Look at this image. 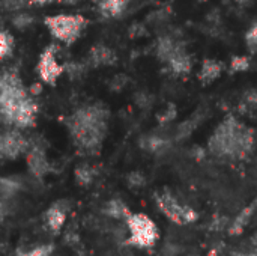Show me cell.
I'll return each instance as SVG.
<instances>
[{
	"instance_id": "3957f363",
	"label": "cell",
	"mask_w": 257,
	"mask_h": 256,
	"mask_svg": "<svg viewBox=\"0 0 257 256\" xmlns=\"http://www.w3.org/2000/svg\"><path fill=\"white\" fill-rule=\"evenodd\" d=\"M131 237L130 244L139 247H152L158 240V229L155 223L145 214H131L126 220Z\"/></svg>"
},
{
	"instance_id": "44dd1931",
	"label": "cell",
	"mask_w": 257,
	"mask_h": 256,
	"mask_svg": "<svg viewBox=\"0 0 257 256\" xmlns=\"http://www.w3.org/2000/svg\"><path fill=\"white\" fill-rule=\"evenodd\" d=\"M248 66H250V60H248V57H245V56H236V57H233L232 62H230V68H232L233 72L247 71Z\"/></svg>"
},
{
	"instance_id": "52a82bcc",
	"label": "cell",
	"mask_w": 257,
	"mask_h": 256,
	"mask_svg": "<svg viewBox=\"0 0 257 256\" xmlns=\"http://www.w3.org/2000/svg\"><path fill=\"white\" fill-rule=\"evenodd\" d=\"M26 148V140L18 131H9L2 136L0 152L5 158H15Z\"/></svg>"
},
{
	"instance_id": "5bb4252c",
	"label": "cell",
	"mask_w": 257,
	"mask_h": 256,
	"mask_svg": "<svg viewBox=\"0 0 257 256\" xmlns=\"http://www.w3.org/2000/svg\"><path fill=\"white\" fill-rule=\"evenodd\" d=\"M221 72V65L217 60H205L202 71H200V80L205 83H209L215 80Z\"/></svg>"
},
{
	"instance_id": "5b68a950",
	"label": "cell",
	"mask_w": 257,
	"mask_h": 256,
	"mask_svg": "<svg viewBox=\"0 0 257 256\" xmlns=\"http://www.w3.org/2000/svg\"><path fill=\"white\" fill-rule=\"evenodd\" d=\"M155 201L160 207V210L164 213L166 217H169L172 222L178 225H185V223H193L197 220V213L185 205H181L170 193H163L155 196Z\"/></svg>"
},
{
	"instance_id": "f1b7e54d",
	"label": "cell",
	"mask_w": 257,
	"mask_h": 256,
	"mask_svg": "<svg viewBox=\"0 0 257 256\" xmlns=\"http://www.w3.org/2000/svg\"><path fill=\"white\" fill-rule=\"evenodd\" d=\"M176 118V110L173 106H170V109L166 110V113L161 116V122H167V121H173Z\"/></svg>"
},
{
	"instance_id": "e575fe53",
	"label": "cell",
	"mask_w": 257,
	"mask_h": 256,
	"mask_svg": "<svg viewBox=\"0 0 257 256\" xmlns=\"http://www.w3.org/2000/svg\"><path fill=\"white\" fill-rule=\"evenodd\" d=\"M93 2H98V3H99V2H101V0H93Z\"/></svg>"
},
{
	"instance_id": "d6a6232c",
	"label": "cell",
	"mask_w": 257,
	"mask_h": 256,
	"mask_svg": "<svg viewBox=\"0 0 257 256\" xmlns=\"http://www.w3.org/2000/svg\"><path fill=\"white\" fill-rule=\"evenodd\" d=\"M236 2H238V3H242V5H245V3H247V2H250V0H236Z\"/></svg>"
},
{
	"instance_id": "836d02e7",
	"label": "cell",
	"mask_w": 257,
	"mask_h": 256,
	"mask_svg": "<svg viewBox=\"0 0 257 256\" xmlns=\"http://www.w3.org/2000/svg\"><path fill=\"white\" fill-rule=\"evenodd\" d=\"M62 2H65V3H75L77 0H62Z\"/></svg>"
},
{
	"instance_id": "603a6c76",
	"label": "cell",
	"mask_w": 257,
	"mask_h": 256,
	"mask_svg": "<svg viewBox=\"0 0 257 256\" xmlns=\"http://www.w3.org/2000/svg\"><path fill=\"white\" fill-rule=\"evenodd\" d=\"M145 148L146 149H149V151H158V149H161L163 146H166V142L164 140H161L160 137H149L146 142H145Z\"/></svg>"
},
{
	"instance_id": "ac0fdd59",
	"label": "cell",
	"mask_w": 257,
	"mask_h": 256,
	"mask_svg": "<svg viewBox=\"0 0 257 256\" xmlns=\"http://www.w3.org/2000/svg\"><path fill=\"white\" fill-rule=\"evenodd\" d=\"M95 170L89 166H80L75 170V180L80 186H89L93 181Z\"/></svg>"
},
{
	"instance_id": "8fae6325",
	"label": "cell",
	"mask_w": 257,
	"mask_h": 256,
	"mask_svg": "<svg viewBox=\"0 0 257 256\" xmlns=\"http://www.w3.org/2000/svg\"><path fill=\"white\" fill-rule=\"evenodd\" d=\"M169 63H170L172 69L175 72H178V74H185V72H188L191 69V59H190V56L182 48H179V47L173 53V56L170 57Z\"/></svg>"
},
{
	"instance_id": "83f0119b",
	"label": "cell",
	"mask_w": 257,
	"mask_h": 256,
	"mask_svg": "<svg viewBox=\"0 0 257 256\" xmlns=\"http://www.w3.org/2000/svg\"><path fill=\"white\" fill-rule=\"evenodd\" d=\"M193 128H194V125L191 124V122H184L182 125H181V128H179V137H187L191 131H193Z\"/></svg>"
},
{
	"instance_id": "9c48e42d",
	"label": "cell",
	"mask_w": 257,
	"mask_h": 256,
	"mask_svg": "<svg viewBox=\"0 0 257 256\" xmlns=\"http://www.w3.org/2000/svg\"><path fill=\"white\" fill-rule=\"evenodd\" d=\"M27 163H29V169L32 170V174L36 177H42L48 172V161L39 148H33L30 151V154L27 155Z\"/></svg>"
},
{
	"instance_id": "1f68e13d",
	"label": "cell",
	"mask_w": 257,
	"mask_h": 256,
	"mask_svg": "<svg viewBox=\"0 0 257 256\" xmlns=\"http://www.w3.org/2000/svg\"><path fill=\"white\" fill-rule=\"evenodd\" d=\"M238 256H257V252H254V253H242V255H238Z\"/></svg>"
},
{
	"instance_id": "cb8c5ba5",
	"label": "cell",
	"mask_w": 257,
	"mask_h": 256,
	"mask_svg": "<svg viewBox=\"0 0 257 256\" xmlns=\"http://www.w3.org/2000/svg\"><path fill=\"white\" fill-rule=\"evenodd\" d=\"M30 23H32V17L27 15V14H20V15H17V17L14 18V24H15L18 29H24V27L30 26Z\"/></svg>"
},
{
	"instance_id": "4316f807",
	"label": "cell",
	"mask_w": 257,
	"mask_h": 256,
	"mask_svg": "<svg viewBox=\"0 0 257 256\" xmlns=\"http://www.w3.org/2000/svg\"><path fill=\"white\" fill-rule=\"evenodd\" d=\"M5 6L9 11H17L24 6V0H5Z\"/></svg>"
},
{
	"instance_id": "30bf717a",
	"label": "cell",
	"mask_w": 257,
	"mask_h": 256,
	"mask_svg": "<svg viewBox=\"0 0 257 256\" xmlns=\"http://www.w3.org/2000/svg\"><path fill=\"white\" fill-rule=\"evenodd\" d=\"M65 219H66V208L62 204H54L53 207L48 208V211L45 214L47 225L53 232L60 231V228L65 223Z\"/></svg>"
},
{
	"instance_id": "f546056e",
	"label": "cell",
	"mask_w": 257,
	"mask_h": 256,
	"mask_svg": "<svg viewBox=\"0 0 257 256\" xmlns=\"http://www.w3.org/2000/svg\"><path fill=\"white\" fill-rule=\"evenodd\" d=\"M42 91V88H41V84H33L32 86V94L35 95V94H39Z\"/></svg>"
},
{
	"instance_id": "8992f818",
	"label": "cell",
	"mask_w": 257,
	"mask_h": 256,
	"mask_svg": "<svg viewBox=\"0 0 257 256\" xmlns=\"http://www.w3.org/2000/svg\"><path fill=\"white\" fill-rule=\"evenodd\" d=\"M56 47H48L45 48V51L41 54V59H39V65H38V71H39V75L44 81L47 83H56L57 77L62 74V66L57 63L56 57H54V50Z\"/></svg>"
},
{
	"instance_id": "484cf974",
	"label": "cell",
	"mask_w": 257,
	"mask_h": 256,
	"mask_svg": "<svg viewBox=\"0 0 257 256\" xmlns=\"http://www.w3.org/2000/svg\"><path fill=\"white\" fill-rule=\"evenodd\" d=\"M128 183L133 187H142L145 184V177L140 172H134L128 177Z\"/></svg>"
},
{
	"instance_id": "ffe728a7",
	"label": "cell",
	"mask_w": 257,
	"mask_h": 256,
	"mask_svg": "<svg viewBox=\"0 0 257 256\" xmlns=\"http://www.w3.org/2000/svg\"><path fill=\"white\" fill-rule=\"evenodd\" d=\"M12 47H14V41H12L11 35L6 32H2L0 33V56L6 57L11 53Z\"/></svg>"
},
{
	"instance_id": "4fadbf2b",
	"label": "cell",
	"mask_w": 257,
	"mask_h": 256,
	"mask_svg": "<svg viewBox=\"0 0 257 256\" xmlns=\"http://www.w3.org/2000/svg\"><path fill=\"white\" fill-rule=\"evenodd\" d=\"M90 60L95 65H110L116 60V54L107 47H95L90 51Z\"/></svg>"
},
{
	"instance_id": "7c38bea8",
	"label": "cell",
	"mask_w": 257,
	"mask_h": 256,
	"mask_svg": "<svg viewBox=\"0 0 257 256\" xmlns=\"http://www.w3.org/2000/svg\"><path fill=\"white\" fill-rule=\"evenodd\" d=\"M104 213H105L107 216L113 217V219H117V220H128V219L131 217V214H133V213L130 211V208H128L122 201H119V199L110 201V202L105 205Z\"/></svg>"
},
{
	"instance_id": "d590c367",
	"label": "cell",
	"mask_w": 257,
	"mask_h": 256,
	"mask_svg": "<svg viewBox=\"0 0 257 256\" xmlns=\"http://www.w3.org/2000/svg\"><path fill=\"white\" fill-rule=\"evenodd\" d=\"M202 2H205V0H202Z\"/></svg>"
},
{
	"instance_id": "6da1fadb",
	"label": "cell",
	"mask_w": 257,
	"mask_h": 256,
	"mask_svg": "<svg viewBox=\"0 0 257 256\" xmlns=\"http://www.w3.org/2000/svg\"><path fill=\"white\" fill-rule=\"evenodd\" d=\"M75 142L89 152L99 148L105 134V112L96 106L78 110L69 121Z\"/></svg>"
},
{
	"instance_id": "277c9868",
	"label": "cell",
	"mask_w": 257,
	"mask_h": 256,
	"mask_svg": "<svg viewBox=\"0 0 257 256\" xmlns=\"http://www.w3.org/2000/svg\"><path fill=\"white\" fill-rule=\"evenodd\" d=\"M84 23V18L80 15H54L45 18V24L51 33L65 44H72L78 38Z\"/></svg>"
},
{
	"instance_id": "d6986e66",
	"label": "cell",
	"mask_w": 257,
	"mask_h": 256,
	"mask_svg": "<svg viewBox=\"0 0 257 256\" xmlns=\"http://www.w3.org/2000/svg\"><path fill=\"white\" fill-rule=\"evenodd\" d=\"M18 183H15L14 180H8L3 178L2 180V199L8 201L9 198H12L15 195V192L18 190Z\"/></svg>"
},
{
	"instance_id": "7a4b0ae2",
	"label": "cell",
	"mask_w": 257,
	"mask_h": 256,
	"mask_svg": "<svg viewBox=\"0 0 257 256\" xmlns=\"http://www.w3.org/2000/svg\"><path fill=\"white\" fill-rule=\"evenodd\" d=\"M253 146V134L233 118H227L209 140V148L217 155L244 157Z\"/></svg>"
},
{
	"instance_id": "e0dca14e",
	"label": "cell",
	"mask_w": 257,
	"mask_h": 256,
	"mask_svg": "<svg viewBox=\"0 0 257 256\" xmlns=\"http://www.w3.org/2000/svg\"><path fill=\"white\" fill-rule=\"evenodd\" d=\"M178 50V45L169 39V38H163L160 42H158V56L163 59V60H170V57L173 56V53Z\"/></svg>"
},
{
	"instance_id": "9a60e30c",
	"label": "cell",
	"mask_w": 257,
	"mask_h": 256,
	"mask_svg": "<svg viewBox=\"0 0 257 256\" xmlns=\"http://www.w3.org/2000/svg\"><path fill=\"white\" fill-rule=\"evenodd\" d=\"M125 6H126V0H101L99 2V8L104 12V15H110V17L122 14Z\"/></svg>"
},
{
	"instance_id": "ba28073f",
	"label": "cell",
	"mask_w": 257,
	"mask_h": 256,
	"mask_svg": "<svg viewBox=\"0 0 257 256\" xmlns=\"http://www.w3.org/2000/svg\"><path fill=\"white\" fill-rule=\"evenodd\" d=\"M35 115H36V104L33 103L32 98H27L17 109L14 119H12V124H15L17 127H29L33 124Z\"/></svg>"
},
{
	"instance_id": "8d00e7d4",
	"label": "cell",
	"mask_w": 257,
	"mask_h": 256,
	"mask_svg": "<svg viewBox=\"0 0 257 256\" xmlns=\"http://www.w3.org/2000/svg\"><path fill=\"white\" fill-rule=\"evenodd\" d=\"M128 256H131V255H128Z\"/></svg>"
},
{
	"instance_id": "7402d4cb",
	"label": "cell",
	"mask_w": 257,
	"mask_h": 256,
	"mask_svg": "<svg viewBox=\"0 0 257 256\" xmlns=\"http://www.w3.org/2000/svg\"><path fill=\"white\" fill-rule=\"evenodd\" d=\"M245 41H247L248 48H250L253 53H257V24L256 26H253V27L248 30V33H247V36H245Z\"/></svg>"
},
{
	"instance_id": "4dcf8cb0",
	"label": "cell",
	"mask_w": 257,
	"mask_h": 256,
	"mask_svg": "<svg viewBox=\"0 0 257 256\" xmlns=\"http://www.w3.org/2000/svg\"><path fill=\"white\" fill-rule=\"evenodd\" d=\"M35 3H47V2H51V0H32Z\"/></svg>"
},
{
	"instance_id": "2e32d148",
	"label": "cell",
	"mask_w": 257,
	"mask_h": 256,
	"mask_svg": "<svg viewBox=\"0 0 257 256\" xmlns=\"http://www.w3.org/2000/svg\"><path fill=\"white\" fill-rule=\"evenodd\" d=\"M253 211H254V208H253V207L245 208V210H244V211H242V213L235 219V222L232 223V226H230L229 232H230L232 235H238V234H241V232L244 231V228L247 226V223L250 222Z\"/></svg>"
},
{
	"instance_id": "d4e9b609",
	"label": "cell",
	"mask_w": 257,
	"mask_h": 256,
	"mask_svg": "<svg viewBox=\"0 0 257 256\" xmlns=\"http://www.w3.org/2000/svg\"><path fill=\"white\" fill-rule=\"evenodd\" d=\"M51 253V247L50 246H42V247H36L32 252L27 253H18V256H50Z\"/></svg>"
}]
</instances>
